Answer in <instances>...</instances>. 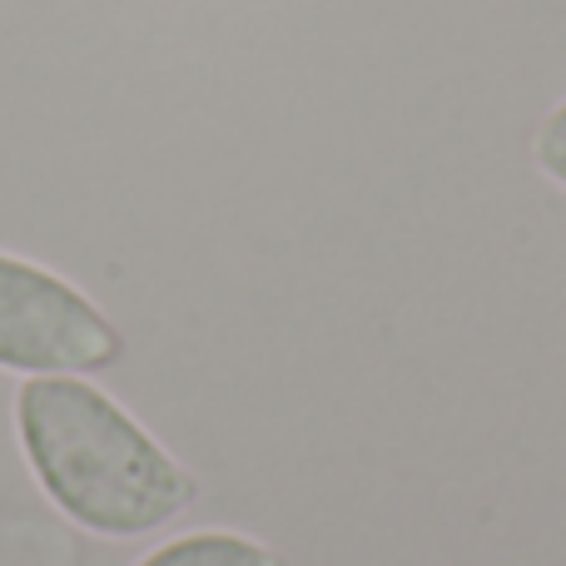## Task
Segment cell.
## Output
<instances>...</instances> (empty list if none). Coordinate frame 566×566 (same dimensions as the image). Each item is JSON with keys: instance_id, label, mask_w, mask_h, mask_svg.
Wrapping results in <instances>:
<instances>
[{"instance_id": "4", "label": "cell", "mask_w": 566, "mask_h": 566, "mask_svg": "<svg viewBox=\"0 0 566 566\" xmlns=\"http://www.w3.org/2000/svg\"><path fill=\"white\" fill-rule=\"evenodd\" d=\"M532 159H537V169L552 185L566 189V99L537 125V135H532Z\"/></svg>"}, {"instance_id": "1", "label": "cell", "mask_w": 566, "mask_h": 566, "mask_svg": "<svg viewBox=\"0 0 566 566\" xmlns=\"http://www.w3.org/2000/svg\"><path fill=\"white\" fill-rule=\"evenodd\" d=\"M15 432L45 497L99 537H139L195 502V478L99 388L80 378H30Z\"/></svg>"}, {"instance_id": "3", "label": "cell", "mask_w": 566, "mask_h": 566, "mask_svg": "<svg viewBox=\"0 0 566 566\" xmlns=\"http://www.w3.org/2000/svg\"><path fill=\"white\" fill-rule=\"evenodd\" d=\"M135 566H283L264 542L239 537V532H195V537H175L155 547Z\"/></svg>"}, {"instance_id": "2", "label": "cell", "mask_w": 566, "mask_h": 566, "mask_svg": "<svg viewBox=\"0 0 566 566\" xmlns=\"http://www.w3.org/2000/svg\"><path fill=\"white\" fill-rule=\"evenodd\" d=\"M119 353L125 338L75 283L0 254V368L55 378L109 368Z\"/></svg>"}]
</instances>
